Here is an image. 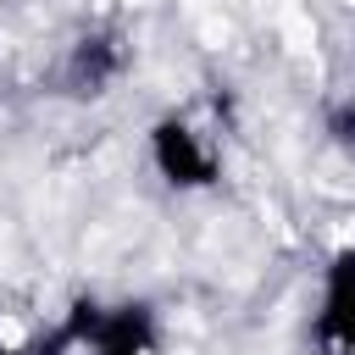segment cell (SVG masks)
I'll return each instance as SVG.
<instances>
[{"label": "cell", "mask_w": 355, "mask_h": 355, "mask_svg": "<svg viewBox=\"0 0 355 355\" xmlns=\"http://www.w3.org/2000/svg\"><path fill=\"white\" fill-rule=\"evenodd\" d=\"M144 150H150L155 178L178 194H200V189L222 183V144L189 111H161L144 133Z\"/></svg>", "instance_id": "obj_1"}, {"label": "cell", "mask_w": 355, "mask_h": 355, "mask_svg": "<svg viewBox=\"0 0 355 355\" xmlns=\"http://www.w3.org/2000/svg\"><path fill=\"white\" fill-rule=\"evenodd\" d=\"M311 338L322 355H355V239L338 244L322 266V300L311 316Z\"/></svg>", "instance_id": "obj_2"}, {"label": "cell", "mask_w": 355, "mask_h": 355, "mask_svg": "<svg viewBox=\"0 0 355 355\" xmlns=\"http://www.w3.org/2000/svg\"><path fill=\"white\" fill-rule=\"evenodd\" d=\"M122 72H128V44H122V33L89 28V33L72 39V50H67V61H61V89H67L72 100H100V94H111V89L122 83Z\"/></svg>", "instance_id": "obj_3"}, {"label": "cell", "mask_w": 355, "mask_h": 355, "mask_svg": "<svg viewBox=\"0 0 355 355\" xmlns=\"http://www.w3.org/2000/svg\"><path fill=\"white\" fill-rule=\"evenodd\" d=\"M89 355H166L155 305L150 300H116V305H105Z\"/></svg>", "instance_id": "obj_4"}, {"label": "cell", "mask_w": 355, "mask_h": 355, "mask_svg": "<svg viewBox=\"0 0 355 355\" xmlns=\"http://www.w3.org/2000/svg\"><path fill=\"white\" fill-rule=\"evenodd\" d=\"M327 133H333V144H338V150H349V155H355V94H349V100H338V105L327 111Z\"/></svg>", "instance_id": "obj_5"}]
</instances>
